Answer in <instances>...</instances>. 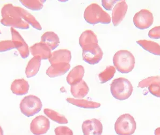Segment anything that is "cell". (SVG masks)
<instances>
[{"label":"cell","instance_id":"35","mask_svg":"<svg viewBox=\"0 0 160 135\" xmlns=\"http://www.w3.org/2000/svg\"><path fill=\"white\" fill-rule=\"evenodd\" d=\"M0 135H3V130L0 126Z\"/></svg>","mask_w":160,"mask_h":135},{"label":"cell","instance_id":"17","mask_svg":"<svg viewBox=\"0 0 160 135\" xmlns=\"http://www.w3.org/2000/svg\"><path fill=\"white\" fill-rule=\"evenodd\" d=\"M89 91V87L84 80H81L78 83L71 86V93L76 99L83 98L88 94Z\"/></svg>","mask_w":160,"mask_h":135},{"label":"cell","instance_id":"6","mask_svg":"<svg viewBox=\"0 0 160 135\" xmlns=\"http://www.w3.org/2000/svg\"><path fill=\"white\" fill-rule=\"evenodd\" d=\"M42 107V103L40 99L33 95L25 97L19 105L22 113L28 118L34 116L39 112Z\"/></svg>","mask_w":160,"mask_h":135},{"label":"cell","instance_id":"11","mask_svg":"<svg viewBox=\"0 0 160 135\" xmlns=\"http://www.w3.org/2000/svg\"><path fill=\"white\" fill-rule=\"evenodd\" d=\"M82 129L84 135H101L103 133V125L96 118L84 121L82 123Z\"/></svg>","mask_w":160,"mask_h":135},{"label":"cell","instance_id":"20","mask_svg":"<svg viewBox=\"0 0 160 135\" xmlns=\"http://www.w3.org/2000/svg\"><path fill=\"white\" fill-rule=\"evenodd\" d=\"M42 60L39 57L32 58L28 63L25 69V74L27 78H31L36 76L40 69Z\"/></svg>","mask_w":160,"mask_h":135},{"label":"cell","instance_id":"15","mask_svg":"<svg viewBox=\"0 0 160 135\" xmlns=\"http://www.w3.org/2000/svg\"><path fill=\"white\" fill-rule=\"evenodd\" d=\"M71 68L69 63H60L52 65L46 71V74L51 78L57 77L65 74Z\"/></svg>","mask_w":160,"mask_h":135},{"label":"cell","instance_id":"30","mask_svg":"<svg viewBox=\"0 0 160 135\" xmlns=\"http://www.w3.org/2000/svg\"><path fill=\"white\" fill-rule=\"evenodd\" d=\"M148 90L152 95L160 98V82H154L149 86Z\"/></svg>","mask_w":160,"mask_h":135},{"label":"cell","instance_id":"34","mask_svg":"<svg viewBox=\"0 0 160 135\" xmlns=\"http://www.w3.org/2000/svg\"><path fill=\"white\" fill-rule=\"evenodd\" d=\"M155 135H160V127L158 128L155 130Z\"/></svg>","mask_w":160,"mask_h":135},{"label":"cell","instance_id":"1","mask_svg":"<svg viewBox=\"0 0 160 135\" xmlns=\"http://www.w3.org/2000/svg\"><path fill=\"white\" fill-rule=\"evenodd\" d=\"M2 19L0 22L6 27L26 30L29 28V24L22 18L16 7L12 4H5L1 9Z\"/></svg>","mask_w":160,"mask_h":135},{"label":"cell","instance_id":"12","mask_svg":"<svg viewBox=\"0 0 160 135\" xmlns=\"http://www.w3.org/2000/svg\"><path fill=\"white\" fill-rule=\"evenodd\" d=\"M128 6L125 1H120L113 9L112 21L114 27L120 24L125 17L128 12Z\"/></svg>","mask_w":160,"mask_h":135},{"label":"cell","instance_id":"5","mask_svg":"<svg viewBox=\"0 0 160 135\" xmlns=\"http://www.w3.org/2000/svg\"><path fill=\"white\" fill-rule=\"evenodd\" d=\"M136 128L137 124L133 116L129 114L120 115L114 124V130L118 135H132Z\"/></svg>","mask_w":160,"mask_h":135},{"label":"cell","instance_id":"14","mask_svg":"<svg viewBox=\"0 0 160 135\" xmlns=\"http://www.w3.org/2000/svg\"><path fill=\"white\" fill-rule=\"evenodd\" d=\"M72 59L71 51L67 50H59L52 53L51 57L49 58V62L51 65L57 63L70 62Z\"/></svg>","mask_w":160,"mask_h":135},{"label":"cell","instance_id":"3","mask_svg":"<svg viewBox=\"0 0 160 135\" xmlns=\"http://www.w3.org/2000/svg\"><path fill=\"white\" fill-rule=\"evenodd\" d=\"M113 62L119 72L128 74L132 71L134 68L135 57L128 50H120L114 54Z\"/></svg>","mask_w":160,"mask_h":135},{"label":"cell","instance_id":"19","mask_svg":"<svg viewBox=\"0 0 160 135\" xmlns=\"http://www.w3.org/2000/svg\"><path fill=\"white\" fill-rule=\"evenodd\" d=\"M41 42L45 44L51 51H53L59 46L60 39L56 33L51 31H48L42 34L41 37Z\"/></svg>","mask_w":160,"mask_h":135},{"label":"cell","instance_id":"4","mask_svg":"<svg viewBox=\"0 0 160 135\" xmlns=\"http://www.w3.org/2000/svg\"><path fill=\"white\" fill-rule=\"evenodd\" d=\"M110 90L114 98L122 101L130 98L133 88L130 80L124 77H120L113 80L111 84Z\"/></svg>","mask_w":160,"mask_h":135},{"label":"cell","instance_id":"26","mask_svg":"<svg viewBox=\"0 0 160 135\" xmlns=\"http://www.w3.org/2000/svg\"><path fill=\"white\" fill-rule=\"evenodd\" d=\"M46 1L42 0H22L20 1L22 4L29 9L38 11L42 9L43 4Z\"/></svg>","mask_w":160,"mask_h":135},{"label":"cell","instance_id":"36","mask_svg":"<svg viewBox=\"0 0 160 135\" xmlns=\"http://www.w3.org/2000/svg\"><path fill=\"white\" fill-rule=\"evenodd\" d=\"M1 30H0V34H1Z\"/></svg>","mask_w":160,"mask_h":135},{"label":"cell","instance_id":"2","mask_svg":"<svg viewBox=\"0 0 160 135\" xmlns=\"http://www.w3.org/2000/svg\"><path fill=\"white\" fill-rule=\"evenodd\" d=\"M84 18L87 23L92 25H95L98 23L108 24L111 22L110 16L96 3L90 4L86 8L84 12Z\"/></svg>","mask_w":160,"mask_h":135},{"label":"cell","instance_id":"27","mask_svg":"<svg viewBox=\"0 0 160 135\" xmlns=\"http://www.w3.org/2000/svg\"><path fill=\"white\" fill-rule=\"evenodd\" d=\"M116 71V68L114 67L108 66L98 75L100 82L103 84L111 80L114 77Z\"/></svg>","mask_w":160,"mask_h":135},{"label":"cell","instance_id":"10","mask_svg":"<svg viewBox=\"0 0 160 135\" xmlns=\"http://www.w3.org/2000/svg\"><path fill=\"white\" fill-rule=\"evenodd\" d=\"M12 41L15 46L16 49L19 51V54L23 59H26L30 54V50L28 44L25 42L19 32L13 27H11Z\"/></svg>","mask_w":160,"mask_h":135},{"label":"cell","instance_id":"21","mask_svg":"<svg viewBox=\"0 0 160 135\" xmlns=\"http://www.w3.org/2000/svg\"><path fill=\"white\" fill-rule=\"evenodd\" d=\"M16 7L18 12H19L20 15L23 18L26 22L30 24L32 27L36 30H42V27L40 25L39 23L37 21L36 19L29 12H27V10L24 9L23 8L19 7Z\"/></svg>","mask_w":160,"mask_h":135},{"label":"cell","instance_id":"9","mask_svg":"<svg viewBox=\"0 0 160 135\" xmlns=\"http://www.w3.org/2000/svg\"><path fill=\"white\" fill-rule=\"evenodd\" d=\"M50 128V122L45 116H37L30 124V130L34 135H42L48 133Z\"/></svg>","mask_w":160,"mask_h":135},{"label":"cell","instance_id":"32","mask_svg":"<svg viewBox=\"0 0 160 135\" xmlns=\"http://www.w3.org/2000/svg\"><path fill=\"white\" fill-rule=\"evenodd\" d=\"M148 36L152 39H160V26L154 27L149 31Z\"/></svg>","mask_w":160,"mask_h":135},{"label":"cell","instance_id":"13","mask_svg":"<svg viewBox=\"0 0 160 135\" xmlns=\"http://www.w3.org/2000/svg\"><path fill=\"white\" fill-rule=\"evenodd\" d=\"M29 50L34 57H39L41 60L49 59L52 55L50 48L41 42L34 44L30 47Z\"/></svg>","mask_w":160,"mask_h":135},{"label":"cell","instance_id":"22","mask_svg":"<svg viewBox=\"0 0 160 135\" xmlns=\"http://www.w3.org/2000/svg\"><path fill=\"white\" fill-rule=\"evenodd\" d=\"M91 44H98V39L93 31L87 30L82 33L79 38V44L81 48Z\"/></svg>","mask_w":160,"mask_h":135},{"label":"cell","instance_id":"16","mask_svg":"<svg viewBox=\"0 0 160 135\" xmlns=\"http://www.w3.org/2000/svg\"><path fill=\"white\" fill-rule=\"evenodd\" d=\"M84 72L85 70L82 65H78L75 67L67 76L66 80L68 84L72 86L81 82L84 76Z\"/></svg>","mask_w":160,"mask_h":135},{"label":"cell","instance_id":"7","mask_svg":"<svg viewBox=\"0 0 160 135\" xmlns=\"http://www.w3.org/2000/svg\"><path fill=\"white\" fill-rule=\"evenodd\" d=\"M103 56V51L98 44H89L82 48L83 60L90 65L99 63Z\"/></svg>","mask_w":160,"mask_h":135},{"label":"cell","instance_id":"25","mask_svg":"<svg viewBox=\"0 0 160 135\" xmlns=\"http://www.w3.org/2000/svg\"><path fill=\"white\" fill-rule=\"evenodd\" d=\"M44 114L48 116V118L59 124H67L68 123V120L61 114L55 112L54 110L50 109L45 108L44 110Z\"/></svg>","mask_w":160,"mask_h":135},{"label":"cell","instance_id":"24","mask_svg":"<svg viewBox=\"0 0 160 135\" xmlns=\"http://www.w3.org/2000/svg\"><path fill=\"white\" fill-rule=\"evenodd\" d=\"M137 43L149 53L160 56V45L158 43L147 40H138Z\"/></svg>","mask_w":160,"mask_h":135},{"label":"cell","instance_id":"8","mask_svg":"<svg viewBox=\"0 0 160 135\" xmlns=\"http://www.w3.org/2000/svg\"><path fill=\"white\" fill-rule=\"evenodd\" d=\"M134 24L140 30L147 29L152 25L154 22L152 13L147 9H142L136 13L133 17Z\"/></svg>","mask_w":160,"mask_h":135},{"label":"cell","instance_id":"33","mask_svg":"<svg viewBox=\"0 0 160 135\" xmlns=\"http://www.w3.org/2000/svg\"><path fill=\"white\" fill-rule=\"evenodd\" d=\"M120 1H112V0H103L102 4L104 9L107 10H111L115 4H117Z\"/></svg>","mask_w":160,"mask_h":135},{"label":"cell","instance_id":"23","mask_svg":"<svg viewBox=\"0 0 160 135\" xmlns=\"http://www.w3.org/2000/svg\"><path fill=\"white\" fill-rule=\"evenodd\" d=\"M66 101L72 105L83 108L95 109L99 108V107L101 106V104L99 103L88 101L87 100L84 99L67 98Z\"/></svg>","mask_w":160,"mask_h":135},{"label":"cell","instance_id":"29","mask_svg":"<svg viewBox=\"0 0 160 135\" xmlns=\"http://www.w3.org/2000/svg\"><path fill=\"white\" fill-rule=\"evenodd\" d=\"M16 49L12 40H3L0 41V52H4Z\"/></svg>","mask_w":160,"mask_h":135},{"label":"cell","instance_id":"28","mask_svg":"<svg viewBox=\"0 0 160 135\" xmlns=\"http://www.w3.org/2000/svg\"><path fill=\"white\" fill-rule=\"evenodd\" d=\"M154 82H160V76L150 77L146 78L145 80H141V82H139L138 87L142 88V89L148 88L149 86L153 83Z\"/></svg>","mask_w":160,"mask_h":135},{"label":"cell","instance_id":"18","mask_svg":"<svg viewBox=\"0 0 160 135\" xmlns=\"http://www.w3.org/2000/svg\"><path fill=\"white\" fill-rule=\"evenodd\" d=\"M29 87L28 82L24 79H17L12 83L11 90L16 95H25L28 93Z\"/></svg>","mask_w":160,"mask_h":135},{"label":"cell","instance_id":"31","mask_svg":"<svg viewBox=\"0 0 160 135\" xmlns=\"http://www.w3.org/2000/svg\"><path fill=\"white\" fill-rule=\"evenodd\" d=\"M55 135H73L72 130L66 126H60L54 130Z\"/></svg>","mask_w":160,"mask_h":135}]
</instances>
